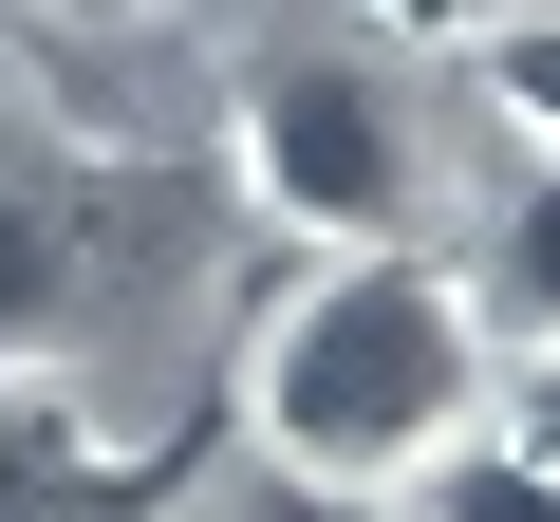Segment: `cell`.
<instances>
[{"mask_svg": "<svg viewBox=\"0 0 560 522\" xmlns=\"http://www.w3.org/2000/svg\"><path fill=\"white\" fill-rule=\"evenodd\" d=\"M486 392H504V355H486V318L448 281V242H318L243 336V411H261V448L300 485H393Z\"/></svg>", "mask_w": 560, "mask_h": 522, "instance_id": "1", "label": "cell"}, {"mask_svg": "<svg viewBox=\"0 0 560 522\" xmlns=\"http://www.w3.org/2000/svg\"><path fill=\"white\" fill-rule=\"evenodd\" d=\"M206 261H224V187L0 94V373H94L113 336L206 299Z\"/></svg>", "mask_w": 560, "mask_h": 522, "instance_id": "2", "label": "cell"}, {"mask_svg": "<svg viewBox=\"0 0 560 522\" xmlns=\"http://www.w3.org/2000/svg\"><path fill=\"white\" fill-rule=\"evenodd\" d=\"M243 205L300 224V242H430L448 205V150H430V94L355 38H300L243 75Z\"/></svg>", "mask_w": 560, "mask_h": 522, "instance_id": "3", "label": "cell"}, {"mask_svg": "<svg viewBox=\"0 0 560 522\" xmlns=\"http://www.w3.org/2000/svg\"><path fill=\"white\" fill-rule=\"evenodd\" d=\"M0 522H150V466L94 429L75 373H0Z\"/></svg>", "mask_w": 560, "mask_h": 522, "instance_id": "4", "label": "cell"}, {"mask_svg": "<svg viewBox=\"0 0 560 522\" xmlns=\"http://www.w3.org/2000/svg\"><path fill=\"white\" fill-rule=\"evenodd\" d=\"M448 281H467L486 355H541V336H560V150H504V187H486L467 242H448Z\"/></svg>", "mask_w": 560, "mask_h": 522, "instance_id": "5", "label": "cell"}, {"mask_svg": "<svg viewBox=\"0 0 560 522\" xmlns=\"http://www.w3.org/2000/svg\"><path fill=\"white\" fill-rule=\"evenodd\" d=\"M374 503H393V522H560V466H541L504 411H467V429H448V448H411Z\"/></svg>", "mask_w": 560, "mask_h": 522, "instance_id": "6", "label": "cell"}, {"mask_svg": "<svg viewBox=\"0 0 560 522\" xmlns=\"http://www.w3.org/2000/svg\"><path fill=\"white\" fill-rule=\"evenodd\" d=\"M467 75H486V112H504L523 150H560V0H541V20H486Z\"/></svg>", "mask_w": 560, "mask_h": 522, "instance_id": "7", "label": "cell"}, {"mask_svg": "<svg viewBox=\"0 0 560 522\" xmlns=\"http://www.w3.org/2000/svg\"><path fill=\"white\" fill-rule=\"evenodd\" d=\"M374 38H486V20H541V0H355Z\"/></svg>", "mask_w": 560, "mask_h": 522, "instance_id": "8", "label": "cell"}, {"mask_svg": "<svg viewBox=\"0 0 560 522\" xmlns=\"http://www.w3.org/2000/svg\"><path fill=\"white\" fill-rule=\"evenodd\" d=\"M504 429H523V448H541V466H560V336H541V355H523V392H504Z\"/></svg>", "mask_w": 560, "mask_h": 522, "instance_id": "9", "label": "cell"}, {"mask_svg": "<svg viewBox=\"0 0 560 522\" xmlns=\"http://www.w3.org/2000/svg\"><path fill=\"white\" fill-rule=\"evenodd\" d=\"M75 20H168V0H75Z\"/></svg>", "mask_w": 560, "mask_h": 522, "instance_id": "10", "label": "cell"}, {"mask_svg": "<svg viewBox=\"0 0 560 522\" xmlns=\"http://www.w3.org/2000/svg\"><path fill=\"white\" fill-rule=\"evenodd\" d=\"M57 20H75V0H57Z\"/></svg>", "mask_w": 560, "mask_h": 522, "instance_id": "11", "label": "cell"}]
</instances>
